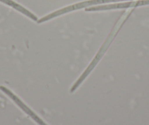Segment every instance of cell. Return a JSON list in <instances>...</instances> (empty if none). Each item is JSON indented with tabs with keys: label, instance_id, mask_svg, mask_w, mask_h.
Segmentation results:
<instances>
[{
	"label": "cell",
	"instance_id": "cell-2",
	"mask_svg": "<svg viewBox=\"0 0 149 125\" xmlns=\"http://www.w3.org/2000/svg\"><path fill=\"white\" fill-rule=\"evenodd\" d=\"M122 1H127V0H88V1H85V2H79V3L74 4V5H70V6L66 7V8L60 9L58 10L55 11V12L50 13L48 15H45L43 18H40V20L37 21L38 24H41V23L45 22L49 20L53 19L54 18L59 15H62V14H65L67 13L71 12V11L77 10L82 9V8H87L88 6H91V5H99V4H103V3H108V2H122Z\"/></svg>",
	"mask_w": 149,
	"mask_h": 125
},
{
	"label": "cell",
	"instance_id": "cell-3",
	"mask_svg": "<svg viewBox=\"0 0 149 125\" xmlns=\"http://www.w3.org/2000/svg\"><path fill=\"white\" fill-rule=\"evenodd\" d=\"M0 89L2 90V91H3L5 94H6L7 95L10 97V98L12 99V100H13V101L15 102L17 105H18V106L20 108L22 109V110H24V111L25 112L27 115H29V116L30 117H31V119L34 121V122H37L38 124L39 125H47L46 124H45V122H44L43 121H42V119L39 117V116H37V115L36 114L34 111H32V110H31V109H30L26 105L24 104V103H23V102L21 101V100H20V99L18 98V97H17L15 94H13V93L10 90L8 89V88H6V87H0Z\"/></svg>",
	"mask_w": 149,
	"mask_h": 125
},
{
	"label": "cell",
	"instance_id": "cell-4",
	"mask_svg": "<svg viewBox=\"0 0 149 125\" xmlns=\"http://www.w3.org/2000/svg\"><path fill=\"white\" fill-rule=\"evenodd\" d=\"M149 5V0H142V1H137V2H123V3L112 4V5H102V6L91 7V8H86V11H100L113 9H121V8H135V7L137 6H142V5Z\"/></svg>",
	"mask_w": 149,
	"mask_h": 125
},
{
	"label": "cell",
	"instance_id": "cell-1",
	"mask_svg": "<svg viewBox=\"0 0 149 125\" xmlns=\"http://www.w3.org/2000/svg\"><path fill=\"white\" fill-rule=\"evenodd\" d=\"M130 11H126V12L124 13V14H123V15L121 16V18H120L119 21H118V23H117L116 24L115 27H114V29L113 30V31L111 32V34L109 35L108 38L107 39V40L105 41V43H104V45H103V46L101 48H100V51L98 52V54H97V56L95 57V58L94 59V60L92 61V62L90 64V65L88 66V68L86 69V70H85V72H84V73H83L82 75L81 76V77L79 78V79H78V80L76 81V83H74V85H73V87H72L71 89V92H74L75 90L77 89L78 88V87H79L80 85H81V83H83V81H84V80H85L86 78L87 77V76L88 75V74H89L90 73H91V71H92L93 69L94 68V67H95L96 65H97V62H98L99 61H100V59H101V57H102V55L104 54V53L105 52V51L107 50V47H108V45H110V42L112 41V40H113V38L114 37V36H115V33L116 31H118V29L120 28V27H121V25H122V24L124 23V20H125L126 17H127V15H129V13H130Z\"/></svg>",
	"mask_w": 149,
	"mask_h": 125
},
{
	"label": "cell",
	"instance_id": "cell-5",
	"mask_svg": "<svg viewBox=\"0 0 149 125\" xmlns=\"http://www.w3.org/2000/svg\"><path fill=\"white\" fill-rule=\"evenodd\" d=\"M0 2H3V3L6 4V5H9V6H11L12 8H13L14 9L17 10H18L19 12H21V13L24 14V15L28 16L29 18H30L31 19L34 18V15L32 13H31L30 11H29L28 10L24 8V7L18 5V4H17L16 2H13V1H12V0H0Z\"/></svg>",
	"mask_w": 149,
	"mask_h": 125
}]
</instances>
